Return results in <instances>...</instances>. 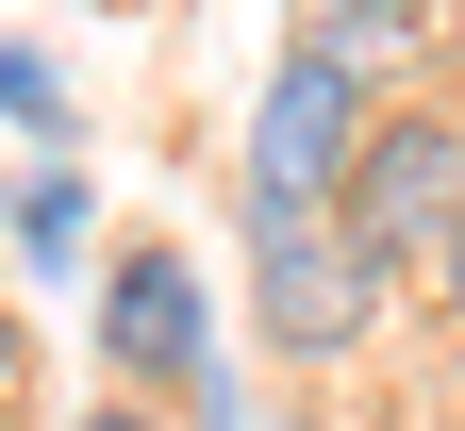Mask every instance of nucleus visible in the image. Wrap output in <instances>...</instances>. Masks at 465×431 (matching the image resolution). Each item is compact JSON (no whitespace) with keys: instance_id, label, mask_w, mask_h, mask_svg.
<instances>
[{"instance_id":"f257e3e1","label":"nucleus","mask_w":465,"mask_h":431,"mask_svg":"<svg viewBox=\"0 0 465 431\" xmlns=\"http://www.w3.org/2000/svg\"><path fill=\"white\" fill-rule=\"evenodd\" d=\"M250 282H266V332L300 348V365L366 348V316H382V250L332 200H250Z\"/></svg>"},{"instance_id":"f03ea898","label":"nucleus","mask_w":465,"mask_h":431,"mask_svg":"<svg viewBox=\"0 0 465 431\" xmlns=\"http://www.w3.org/2000/svg\"><path fill=\"white\" fill-rule=\"evenodd\" d=\"M366 67H332V50H282L266 100H250V200H332L349 166H366Z\"/></svg>"},{"instance_id":"7ed1b4c3","label":"nucleus","mask_w":465,"mask_h":431,"mask_svg":"<svg viewBox=\"0 0 465 431\" xmlns=\"http://www.w3.org/2000/svg\"><path fill=\"white\" fill-rule=\"evenodd\" d=\"M332 216L366 232L382 266H416V250H465V133H449V116H382V133H366V166L332 182Z\"/></svg>"},{"instance_id":"20e7f679","label":"nucleus","mask_w":465,"mask_h":431,"mask_svg":"<svg viewBox=\"0 0 465 431\" xmlns=\"http://www.w3.org/2000/svg\"><path fill=\"white\" fill-rule=\"evenodd\" d=\"M100 348L134 365V382L200 398V382H216V348H200V266H183V250H134V266L100 282Z\"/></svg>"},{"instance_id":"39448f33","label":"nucleus","mask_w":465,"mask_h":431,"mask_svg":"<svg viewBox=\"0 0 465 431\" xmlns=\"http://www.w3.org/2000/svg\"><path fill=\"white\" fill-rule=\"evenodd\" d=\"M316 50H332V67H366V83H399V67H416V0H332Z\"/></svg>"},{"instance_id":"423d86ee","label":"nucleus","mask_w":465,"mask_h":431,"mask_svg":"<svg viewBox=\"0 0 465 431\" xmlns=\"http://www.w3.org/2000/svg\"><path fill=\"white\" fill-rule=\"evenodd\" d=\"M17 250H34V266L84 250V182H34V200H17Z\"/></svg>"},{"instance_id":"0eeeda50","label":"nucleus","mask_w":465,"mask_h":431,"mask_svg":"<svg viewBox=\"0 0 465 431\" xmlns=\"http://www.w3.org/2000/svg\"><path fill=\"white\" fill-rule=\"evenodd\" d=\"M0 116H34V133H50V116H67V83H50L34 50H0Z\"/></svg>"},{"instance_id":"6e6552de","label":"nucleus","mask_w":465,"mask_h":431,"mask_svg":"<svg viewBox=\"0 0 465 431\" xmlns=\"http://www.w3.org/2000/svg\"><path fill=\"white\" fill-rule=\"evenodd\" d=\"M200 431H250V398H232V382H200Z\"/></svg>"},{"instance_id":"1a4fd4ad","label":"nucleus","mask_w":465,"mask_h":431,"mask_svg":"<svg viewBox=\"0 0 465 431\" xmlns=\"http://www.w3.org/2000/svg\"><path fill=\"white\" fill-rule=\"evenodd\" d=\"M84 431H166V415H134V398H116V415H84Z\"/></svg>"},{"instance_id":"9d476101","label":"nucleus","mask_w":465,"mask_h":431,"mask_svg":"<svg viewBox=\"0 0 465 431\" xmlns=\"http://www.w3.org/2000/svg\"><path fill=\"white\" fill-rule=\"evenodd\" d=\"M0 382H17V316H0Z\"/></svg>"},{"instance_id":"9b49d317","label":"nucleus","mask_w":465,"mask_h":431,"mask_svg":"<svg viewBox=\"0 0 465 431\" xmlns=\"http://www.w3.org/2000/svg\"><path fill=\"white\" fill-rule=\"evenodd\" d=\"M449 316H465V250H449Z\"/></svg>"}]
</instances>
